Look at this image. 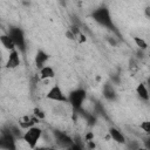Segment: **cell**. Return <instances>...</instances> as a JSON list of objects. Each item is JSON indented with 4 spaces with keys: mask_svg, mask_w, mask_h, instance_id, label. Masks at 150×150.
Here are the masks:
<instances>
[{
    "mask_svg": "<svg viewBox=\"0 0 150 150\" xmlns=\"http://www.w3.org/2000/svg\"><path fill=\"white\" fill-rule=\"evenodd\" d=\"M144 13H145V16L150 19V6L145 7V9H144Z\"/></svg>",
    "mask_w": 150,
    "mask_h": 150,
    "instance_id": "cell-25",
    "label": "cell"
},
{
    "mask_svg": "<svg viewBox=\"0 0 150 150\" xmlns=\"http://www.w3.org/2000/svg\"><path fill=\"white\" fill-rule=\"evenodd\" d=\"M93 138H94V134H93V132H88V134L84 136V139H86L87 142H88V141H91Z\"/></svg>",
    "mask_w": 150,
    "mask_h": 150,
    "instance_id": "cell-24",
    "label": "cell"
},
{
    "mask_svg": "<svg viewBox=\"0 0 150 150\" xmlns=\"http://www.w3.org/2000/svg\"><path fill=\"white\" fill-rule=\"evenodd\" d=\"M144 145H145L146 149H150V134H149V136L144 139Z\"/></svg>",
    "mask_w": 150,
    "mask_h": 150,
    "instance_id": "cell-23",
    "label": "cell"
},
{
    "mask_svg": "<svg viewBox=\"0 0 150 150\" xmlns=\"http://www.w3.org/2000/svg\"><path fill=\"white\" fill-rule=\"evenodd\" d=\"M134 41H135V43H136V46L139 48V49H146L148 48V45H146V42L142 39V38H138V36H135L134 38Z\"/></svg>",
    "mask_w": 150,
    "mask_h": 150,
    "instance_id": "cell-16",
    "label": "cell"
},
{
    "mask_svg": "<svg viewBox=\"0 0 150 150\" xmlns=\"http://www.w3.org/2000/svg\"><path fill=\"white\" fill-rule=\"evenodd\" d=\"M93 19L101 26H104L107 27L108 29H111V30H115V25L112 22V19L110 16V13H109V9L107 7H100L97 9H95L91 14Z\"/></svg>",
    "mask_w": 150,
    "mask_h": 150,
    "instance_id": "cell-1",
    "label": "cell"
},
{
    "mask_svg": "<svg viewBox=\"0 0 150 150\" xmlns=\"http://www.w3.org/2000/svg\"><path fill=\"white\" fill-rule=\"evenodd\" d=\"M86 100V90L84 89H75L73 90L68 96V103L73 107L75 111L80 110L82 108V103Z\"/></svg>",
    "mask_w": 150,
    "mask_h": 150,
    "instance_id": "cell-2",
    "label": "cell"
},
{
    "mask_svg": "<svg viewBox=\"0 0 150 150\" xmlns=\"http://www.w3.org/2000/svg\"><path fill=\"white\" fill-rule=\"evenodd\" d=\"M141 129L143 131H145L148 135L150 134V121H144L141 123Z\"/></svg>",
    "mask_w": 150,
    "mask_h": 150,
    "instance_id": "cell-18",
    "label": "cell"
},
{
    "mask_svg": "<svg viewBox=\"0 0 150 150\" xmlns=\"http://www.w3.org/2000/svg\"><path fill=\"white\" fill-rule=\"evenodd\" d=\"M0 41H1V43H2V46L6 48V49H8V50H13V49H15V43H14V41H13V39L7 34H4V35H1L0 36Z\"/></svg>",
    "mask_w": 150,
    "mask_h": 150,
    "instance_id": "cell-15",
    "label": "cell"
},
{
    "mask_svg": "<svg viewBox=\"0 0 150 150\" xmlns=\"http://www.w3.org/2000/svg\"><path fill=\"white\" fill-rule=\"evenodd\" d=\"M9 129H11L12 134L15 136V138H20V137H23V135H21V132H20V129H19L18 127H11Z\"/></svg>",
    "mask_w": 150,
    "mask_h": 150,
    "instance_id": "cell-19",
    "label": "cell"
},
{
    "mask_svg": "<svg viewBox=\"0 0 150 150\" xmlns=\"http://www.w3.org/2000/svg\"><path fill=\"white\" fill-rule=\"evenodd\" d=\"M8 35L13 39L15 46L22 52H26V39H25V34L22 32V29H20L19 27H11Z\"/></svg>",
    "mask_w": 150,
    "mask_h": 150,
    "instance_id": "cell-4",
    "label": "cell"
},
{
    "mask_svg": "<svg viewBox=\"0 0 150 150\" xmlns=\"http://www.w3.org/2000/svg\"><path fill=\"white\" fill-rule=\"evenodd\" d=\"M19 64H20L19 52L16 49H13V50H11V53L8 55V59H7V62H6V67L13 69V68H16Z\"/></svg>",
    "mask_w": 150,
    "mask_h": 150,
    "instance_id": "cell-8",
    "label": "cell"
},
{
    "mask_svg": "<svg viewBox=\"0 0 150 150\" xmlns=\"http://www.w3.org/2000/svg\"><path fill=\"white\" fill-rule=\"evenodd\" d=\"M41 134H42V130L40 128L33 125V127H30V128L27 129V131L23 134V137L22 138L28 144V146L30 149H34L36 146L40 137H41Z\"/></svg>",
    "mask_w": 150,
    "mask_h": 150,
    "instance_id": "cell-3",
    "label": "cell"
},
{
    "mask_svg": "<svg viewBox=\"0 0 150 150\" xmlns=\"http://www.w3.org/2000/svg\"><path fill=\"white\" fill-rule=\"evenodd\" d=\"M46 97L48 100H52V101H56V102H66L68 103V97L63 94L62 89L59 87V86H54L49 89V91L47 93Z\"/></svg>",
    "mask_w": 150,
    "mask_h": 150,
    "instance_id": "cell-6",
    "label": "cell"
},
{
    "mask_svg": "<svg viewBox=\"0 0 150 150\" xmlns=\"http://www.w3.org/2000/svg\"><path fill=\"white\" fill-rule=\"evenodd\" d=\"M70 30H71V32H73V33L76 35V36H77V35L81 33V32H80V28H79V26H76V25H73V26L70 27Z\"/></svg>",
    "mask_w": 150,
    "mask_h": 150,
    "instance_id": "cell-21",
    "label": "cell"
},
{
    "mask_svg": "<svg viewBox=\"0 0 150 150\" xmlns=\"http://www.w3.org/2000/svg\"><path fill=\"white\" fill-rule=\"evenodd\" d=\"M49 59V55L47 54V53H45L43 50H38V53H36V55H35V66L39 68V69H41L43 66H45V63H46V61Z\"/></svg>",
    "mask_w": 150,
    "mask_h": 150,
    "instance_id": "cell-11",
    "label": "cell"
},
{
    "mask_svg": "<svg viewBox=\"0 0 150 150\" xmlns=\"http://www.w3.org/2000/svg\"><path fill=\"white\" fill-rule=\"evenodd\" d=\"M88 143H89V148H91V149L95 148V143H93L91 141H88Z\"/></svg>",
    "mask_w": 150,
    "mask_h": 150,
    "instance_id": "cell-27",
    "label": "cell"
},
{
    "mask_svg": "<svg viewBox=\"0 0 150 150\" xmlns=\"http://www.w3.org/2000/svg\"><path fill=\"white\" fill-rule=\"evenodd\" d=\"M77 36H79V42H80V43H83V42L87 41V38H86V35H84L83 33H80Z\"/></svg>",
    "mask_w": 150,
    "mask_h": 150,
    "instance_id": "cell-22",
    "label": "cell"
},
{
    "mask_svg": "<svg viewBox=\"0 0 150 150\" xmlns=\"http://www.w3.org/2000/svg\"><path fill=\"white\" fill-rule=\"evenodd\" d=\"M54 136H55V139L57 142V144L62 148H70L74 143V141L68 136L66 135L64 132L62 131H59V130H55L54 131Z\"/></svg>",
    "mask_w": 150,
    "mask_h": 150,
    "instance_id": "cell-7",
    "label": "cell"
},
{
    "mask_svg": "<svg viewBox=\"0 0 150 150\" xmlns=\"http://www.w3.org/2000/svg\"><path fill=\"white\" fill-rule=\"evenodd\" d=\"M148 84H149V87H150V77L148 79Z\"/></svg>",
    "mask_w": 150,
    "mask_h": 150,
    "instance_id": "cell-28",
    "label": "cell"
},
{
    "mask_svg": "<svg viewBox=\"0 0 150 150\" xmlns=\"http://www.w3.org/2000/svg\"><path fill=\"white\" fill-rule=\"evenodd\" d=\"M136 94L143 101H149L150 100L149 90H148V88H146V86L144 83H138L137 84V87H136Z\"/></svg>",
    "mask_w": 150,
    "mask_h": 150,
    "instance_id": "cell-10",
    "label": "cell"
},
{
    "mask_svg": "<svg viewBox=\"0 0 150 150\" xmlns=\"http://www.w3.org/2000/svg\"><path fill=\"white\" fill-rule=\"evenodd\" d=\"M0 148L7 149V150H15V136L12 134L11 129L6 130L2 129L1 136H0Z\"/></svg>",
    "mask_w": 150,
    "mask_h": 150,
    "instance_id": "cell-5",
    "label": "cell"
},
{
    "mask_svg": "<svg viewBox=\"0 0 150 150\" xmlns=\"http://www.w3.org/2000/svg\"><path fill=\"white\" fill-rule=\"evenodd\" d=\"M103 96H104L105 100H108V101H115L116 97H117L115 89H114L112 86H110L109 83L104 84V87H103Z\"/></svg>",
    "mask_w": 150,
    "mask_h": 150,
    "instance_id": "cell-13",
    "label": "cell"
},
{
    "mask_svg": "<svg viewBox=\"0 0 150 150\" xmlns=\"http://www.w3.org/2000/svg\"><path fill=\"white\" fill-rule=\"evenodd\" d=\"M54 76H55V71L50 66H43L40 69V79L48 80V79H53Z\"/></svg>",
    "mask_w": 150,
    "mask_h": 150,
    "instance_id": "cell-14",
    "label": "cell"
},
{
    "mask_svg": "<svg viewBox=\"0 0 150 150\" xmlns=\"http://www.w3.org/2000/svg\"><path fill=\"white\" fill-rule=\"evenodd\" d=\"M33 114L39 118V120H43L45 118V112H43V110H41L40 108H34V110H33Z\"/></svg>",
    "mask_w": 150,
    "mask_h": 150,
    "instance_id": "cell-17",
    "label": "cell"
},
{
    "mask_svg": "<svg viewBox=\"0 0 150 150\" xmlns=\"http://www.w3.org/2000/svg\"><path fill=\"white\" fill-rule=\"evenodd\" d=\"M109 135H110V137H111L115 142L122 143V144L125 143V137H124V135H123L122 131H120L117 128H110V129H109Z\"/></svg>",
    "mask_w": 150,
    "mask_h": 150,
    "instance_id": "cell-12",
    "label": "cell"
},
{
    "mask_svg": "<svg viewBox=\"0 0 150 150\" xmlns=\"http://www.w3.org/2000/svg\"><path fill=\"white\" fill-rule=\"evenodd\" d=\"M108 40H109V43H110V45H112V46H116V41H115V39H111V38H109Z\"/></svg>",
    "mask_w": 150,
    "mask_h": 150,
    "instance_id": "cell-26",
    "label": "cell"
},
{
    "mask_svg": "<svg viewBox=\"0 0 150 150\" xmlns=\"http://www.w3.org/2000/svg\"><path fill=\"white\" fill-rule=\"evenodd\" d=\"M40 120L34 115L33 117H29V116H25V117H22L20 121H19V125H20V128H22V129H28V128H30V127H33L34 125V123H38Z\"/></svg>",
    "mask_w": 150,
    "mask_h": 150,
    "instance_id": "cell-9",
    "label": "cell"
},
{
    "mask_svg": "<svg viewBox=\"0 0 150 150\" xmlns=\"http://www.w3.org/2000/svg\"><path fill=\"white\" fill-rule=\"evenodd\" d=\"M66 38H68L69 40H76V39H77V36H76L70 29H68V30L66 32Z\"/></svg>",
    "mask_w": 150,
    "mask_h": 150,
    "instance_id": "cell-20",
    "label": "cell"
}]
</instances>
